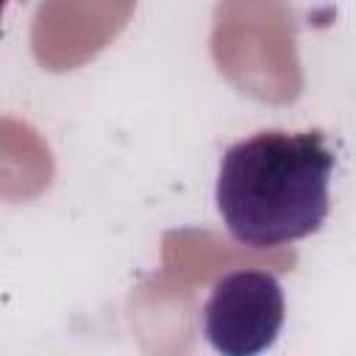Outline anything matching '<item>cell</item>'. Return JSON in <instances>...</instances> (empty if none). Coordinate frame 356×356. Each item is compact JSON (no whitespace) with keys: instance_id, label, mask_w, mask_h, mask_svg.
Segmentation results:
<instances>
[{"instance_id":"1","label":"cell","mask_w":356,"mask_h":356,"mask_svg":"<svg viewBox=\"0 0 356 356\" xmlns=\"http://www.w3.org/2000/svg\"><path fill=\"white\" fill-rule=\"evenodd\" d=\"M334 153L323 131H259L220 161L217 209L239 245L275 250L314 234L328 217Z\"/></svg>"},{"instance_id":"2","label":"cell","mask_w":356,"mask_h":356,"mask_svg":"<svg viewBox=\"0 0 356 356\" xmlns=\"http://www.w3.org/2000/svg\"><path fill=\"white\" fill-rule=\"evenodd\" d=\"M211 56L217 70L256 100L292 103L303 89L295 14L286 0H220Z\"/></svg>"},{"instance_id":"3","label":"cell","mask_w":356,"mask_h":356,"mask_svg":"<svg viewBox=\"0 0 356 356\" xmlns=\"http://www.w3.org/2000/svg\"><path fill=\"white\" fill-rule=\"evenodd\" d=\"M284 325V289L270 270H234L214 281L203 306V334L217 353L256 356Z\"/></svg>"},{"instance_id":"4","label":"cell","mask_w":356,"mask_h":356,"mask_svg":"<svg viewBox=\"0 0 356 356\" xmlns=\"http://www.w3.org/2000/svg\"><path fill=\"white\" fill-rule=\"evenodd\" d=\"M136 0H42L33 14L31 47L50 70H75L95 58L128 25Z\"/></svg>"}]
</instances>
